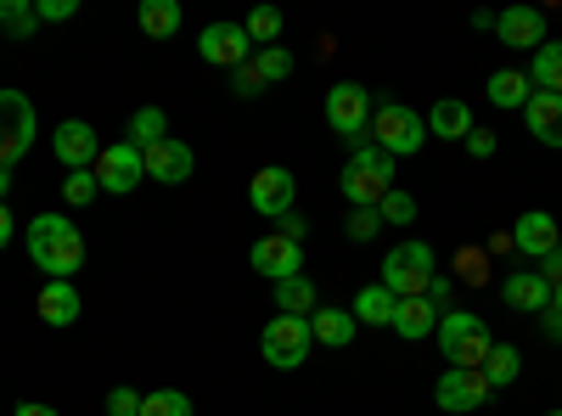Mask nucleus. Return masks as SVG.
<instances>
[{"instance_id":"23","label":"nucleus","mask_w":562,"mask_h":416,"mask_svg":"<svg viewBox=\"0 0 562 416\" xmlns=\"http://www.w3.org/2000/svg\"><path fill=\"white\" fill-rule=\"evenodd\" d=\"M394 310H400V299H394L383 282L360 288V293H355V304H349V315L360 321V327H394Z\"/></svg>"},{"instance_id":"16","label":"nucleus","mask_w":562,"mask_h":416,"mask_svg":"<svg viewBox=\"0 0 562 416\" xmlns=\"http://www.w3.org/2000/svg\"><path fill=\"white\" fill-rule=\"evenodd\" d=\"M140 164H147V175H153V180H164V187H180V180H192V169H198L192 147L175 142V135H164L158 147L140 153Z\"/></svg>"},{"instance_id":"14","label":"nucleus","mask_w":562,"mask_h":416,"mask_svg":"<svg viewBox=\"0 0 562 416\" xmlns=\"http://www.w3.org/2000/svg\"><path fill=\"white\" fill-rule=\"evenodd\" d=\"M495 34H501V45H512V52H540L546 45V12L540 7H506L495 18Z\"/></svg>"},{"instance_id":"29","label":"nucleus","mask_w":562,"mask_h":416,"mask_svg":"<svg viewBox=\"0 0 562 416\" xmlns=\"http://www.w3.org/2000/svg\"><path fill=\"white\" fill-rule=\"evenodd\" d=\"M338 187H344V198H349L355 209H378V203L394 192V187H383V180H371V175H366V169H355V164L344 169V180H338Z\"/></svg>"},{"instance_id":"20","label":"nucleus","mask_w":562,"mask_h":416,"mask_svg":"<svg viewBox=\"0 0 562 416\" xmlns=\"http://www.w3.org/2000/svg\"><path fill=\"white\" fill-rule=\"evenodd\" d=\"M355 333H360V321H355L349 310L321 304V310L310 315V338H315V344H326V349H349V344H355Z\"/></svg>"},{"instance_id":"34","label":"nucleus","mask_w":562,"mask_h":416,"mask_svg":"<svg viewBox=\"0 0 562 416\" xmlns=\"http://www.w3.org/2000/svg\"><path fill=\"white\" fill-rule=\"evenodd\" d=\"M0 29H7V34H18V40H29V34L40 29V18H34V7H29V0H0Z\"/></svg>"},{"instance_id":"49","label":"nucleus","mask_w":562,"mask_h":416,"mask_svg":"<svg viewBox=\"0 0 562 416\" xmlns=\"http://www.w3.org/2000/svg\"><path fill=\"white\" fill-rule=\"evenodd\" d=\"M546 338H557V344H562V315H557V310H546Z\"/></svg>"},{"instance_id":"46","label":"nucleus","mask_w":562,"mask_h":416,"mask_svg":"<svg viewBox=\"0 0 562 416\" xmlns=\"http://www.w3.org/2000/svg\"><path fill=\"white\" fill-rule=\"evenodd\" d=\"M540 265H546V270H540V276H546V282H551V288H562V248H557L551 259H540Z\"/></svg>"},{"instance_id":"52","label":"nucleus","mask_w":562,"mask_h":416,"mask_svg":"<svg viewBox=\"0 0 562 416\" xmlns=\"http://www.w3.org/2000/svg\"><path fill=\"white\" fill-rule=\"evenodd\" d=\"M546 416H562V411H546Z\"/></svg>"},{"instance_id":"6","label":"nucleus","mask_w":562,"mask_h":416,"mask_svg":"<svg viewBox=\"0 0 562 416\" xmlns=\"http://www.w3.org/2000/svg\"><path fill=\"white\" fill-rule=\"evenodd\" d=\"M40 135V119H34V102L23 90H0V164H18Z\"/></svg>"},{"instance_id":"7","label":"nucleus","mask_w":562,"mask_h":416,"mask_svg":"<svg viewBox=\"0 0 562 416\" xmlns=\"http://www.w3.org/2000/svg\"><path fill=\"white\" fill-rule=\"evenodd\" d=\"M326 124H333L349 147H360L366 130H371V90L355 85V79L333 85V90H326Z\"/></svg>"},{"instance_id":"42","label":"nucleus","mask_w":562,"mask_h":416,"mask_svg":"<svg viewBox=\"0 0 562 416\" xmlns=\"http://www.w3.org/2000/svg\"><path fill=\"white\" fill-rule=\"evenodd\" d=\"M108 416H140V394L135 389H113L108 394Z\"/></svg>"},{"instance_id":"48","label":"nucleus","mask_w":562,"mask_h":416,"mask_svg":"<svg viewBox=\"0 0 562 416\" xmlns=\"http://www.w3.org/2000/svg\"><path fill=\"white\" fill-rule=\"evenodd\" d=\"M7 243H12V209L0 203V248H7Z\"/></svg>"},{"instance_id":"8","label":"nucleus","mask_w":562,"mask_h":416,"mask_svg":"<svg viewBox=\"0 0 562 416\" xmlns=\"http://www.w3.org/2000/svg\"><path fill=\"white\" fill-rule=\"evenodd\" d=\"M90 175H97V187L102 192H113V198H130L140 180H147V164H140V147H130V142H113V147H102V158L90 164Z\"/></svg>"},{"instance_id":"51","label":"nucleus","mask_w":562,"mask_h":416,"mask_svg":"<svg viewBox=\"0 0 562 416\" xmlns=\"http://www.w3.org/2000/svg\"><path fill=\"white\" fill-rule=\"evenodd\" d=\"M551 310H557V315H562V288H551Z\"/></svg>"},{"instance_id":"2","label":"nucleus","mask_w":562,"mask_h":416,"mask_svg":"<svg viewBox=\"0 0 562 416\" xmlns=\"http://www.w3.org/2000/svg\"><path fill=\"white\" fill-rule=\"evenodd\" d=\"M434 338H439V355H445L450 366H461V372H479L484 355L495 349V338H490V327H484V315H473V310H445Z\"/></svg>"},{"instance_id":"44","label":"nucleus","mask_w":562,"mask_h":416,"mask_svg":"<svg viewBox=\"0 0 562 416\" xmlns=\"http://www.w3.org/2000/svg\"><path fill=\"white\" fill-rule=\"evenodd\" d=\"M450 293H456V288L445 282V276H434V282H428V293H422V299H428V304H434V310L445 315V310H450Z\"/></svg>"},{"instance_id":"30","label":"nucleus","mask_w":562,"mask_h":416,"mask_svg":"<svg viewBox=\"0 0 562 416\" xmlns=\"http://www.w3.org/2000/svg\"><path fill=\"white\" fill-rule=\"evenodd\" d=\"M164 130H169V119H164V108H135V119H130V147H158L164 142Z\"/></svg>"},{"instance_id":"36","label":"nucleus","mask_w":562,"mask_h":416,"mask_svg":"<svg viewBox=\"0 0 562 416\" xmlns=\"http://www.w3.org/2000/svg\"><path fill=\"white\" fill-rule=\"evenodd\" d=\"M254 63H259L265 85H276V79L293 74V52H288V45H265V52H254Z\"/></svg>"},{"instance_id":"19","label":"nucleus","mask_w":562,"mask_h":416,"mask_svg":"<svg viewBox=\"0 0 562 416\" xmlns=\"http://www.w3.org/2000/svg\"><path fill=\"white\" fill-rule=\"evenodd\" d=\"M34 310H40L45 327H74L79 310H85V299H79V288H74V282H45Z\"/></svg>"},{"instance_id":"22","label":"nucleus","mask_w":562,"mask_h":416,"mask_svg":"<svg viewBox=\"0 0 562 416\" xmlns=\"http://www.w3.org/2000/svg\"><path fill=\"white\" fill-rule=\"evenodd\" d=\"M479 124H473V108L467 102H456V97H445V102H434V113H428V135H439V142H467Z\"/></svg>"},{"instance_id":"47","label":"nucleus","mask_w":562,"mask_h":416,"mask_svg":"<svg viewBox=\"0 0 562 416\" xmlns=\"http://www.w3.org/2000/svg\"><path fill=\"white\" fill-rule=\"evenodd\" d=\"M12 416H57V405H34V400H29V405H18Z\"/></svg>"},{"instance_id":"43","label":"nucleus","mask_w":562,"mask_h":416,"mask_svg":"<svg viewBox=\"0 0 562 416\" xmlns=\"http://www.w3.org/2000/svg\"><path fill=\"white\" fill-rule=\"evenodd\" d=\"M276 225H281V237H288V243H299V248H304V237H310V220H304L299 209H293V214H281Z\"/></svg>"},{"instance_id":"33","label":"nucleus","mask_w":562,"mask_h":416,"mask_svg":"<svg viewBox=\"0 0 562 416\" xmlns=\"http://www.w3.org/2000/svg\"><path fill=\"white\" fill-rule=\"evenodd\" d=\"M140 416H192V394H180V389L140 394Z\"/></svg>"},{"instance_id":"41","label":"nucleus","mask_w":562,"mask_h":416,"mask_svg":"<svg viewBox=\"0 0 562 416\" xmlns=\"http://www.w3.org/2000/svg\"><path fill=\"white\" fill-rule=\"evenodd\" d=\"M79 12V0H34V18L40 23H68Z\"/></svg>"},{"instance_id":"50","label":"nucleus","mask_w":562,"mask_h":416,"mask_svg":"<svg viewBox=\"0 0 562 416\" xmlns=\"http://www.w3.org/2000/svg\"><path fill=\"white\" fill-rule=\"evenodd\" d=\"M7 192H12V169L0 164V203H7Z\"/></svg>"},{"instance_id":"4","label":"nucleus","mask_w":562,"mask_h":416,"mask_svg":"<svg viewBox=\"0 0 562 416\" xmlns=\"http://www.w3.org/2000/svg\"><path fill=\"white\" fill-rule=\"evenodd\" d=\"M371 142H378L389 158H411L422 142H428V119H422L416 108H405V102H383L378 113H371Z\"/></svg>"},{"instance_id":"32","label":"nucleus","mask_w":562,"mask_h":416,"mask_svg":"<svg viewBox=\"0 0 562 416\" xmlns=\"http://www.w3.org/2000/svg\"><path fill=\"white\" fill-rule=\"evenodd\" d=\"M349 164H355V169H366L371 180H383V187H394V158H389V153H383L378 142H360Z\"/></svg>"},{"instance_id":"1","label":"nucleus","mask_w":562,"mask_h":416,"mask_svg":"<svg viewBox=\"0 0 562 416\" xmlns=\"http://www.w3.org/2000/svg\"><path fill=\"white\" fill-rule=\"evenodd\" d=\"M29 259L52 276V282H68V276L85 265V237L68 214H34L29 220Z\"/></svg>"},{"instance_id":"35","label":"nucleus","mask_w":562,"mask_h":416,"mask_svg":"<svg viewBox=\"0 0 562 416\" xmlns=\"http://www.w3.org/2000/svg\"><path fill=\"white\" fill-rule=\"evenodd\" d=\"M63 198H68L74 209H85V203H97V198H102V187H97V175H90V169H68V180H63Z\"/></svg>"},{"instance_id":"28","label":"nucleus","mask_w":562,"mask_h":416,"mask_svg":"<svg viewBox=\"0 0 562 416\" xmlns=\"http://www.w3.org/2000/svg\"><path fill=\"white\" fill-rule=\"evenodd\" d=\"M479 372H484V383H490V389H506V383H518V372H524V355L512 349V344H495V349L484 355Z\"/></svg>"},{"instance_id":"12","label":"nucleus","mask_w":562,"mask_h":416,"mask_svg":"<svg viewBox=\"0 0 562 416\" xmlns=\"http://www.w3.org/2000/svg\"><path fill=\"white\" fill-rule=\"evenodd\" d=\"M434 400H439V411L461 416V411H479L490 400V383H484V372H461V366H450V372L434 383Z\"/></svg>"},{"instance_id":"25","label":"nucleus","mask_w":562,"mask_h":416,"mask_svg":"<svg viewBox=\"0 0 562 416\" xmlns=\"http://www.w3.org/2000/svg\"><path fill=\"white\" fill-rule=\"evenodd\" d=\"M529 85H535V90H551V97H562V40H546L540 52H535Z\"/></svg>"},{"instance_id":"40","label":"nucleus","mask_w":562,"mask_h":416,"mask_svg":"<svg viewBox=\"0 0 562 416\" xmlns=\"http://www.w3.org/2000/svg\"><path fill=\"white\" fill-rule=\"evenodd\" d=\"M378 231H383V214H378V209H355V214H349V237H355V243H371Z\"/></svg>"},{"instance_id":"18","label":"nucleus","mask_w":562,"mask_h":416,"mask_svg":"<svg viewBox=\"0 0 562 416\" xmlns=\"http://www.w3.org/2000/svg\"><path fill=\"white\" fill-rule=\"evenodd\" d=\"M524 119H529V135H535L540 147H557V153H562V97H551V90H535L529 108H524Z\"/></svg>"},{"instance_id":"27","label":"nucleus","mask_w":562,"mask_h":416,"mask_svg":"<svg viewBox=\"0 0 562 416\" xmlns=\"http://www.w3.org/2000/svg\"><path fill=\"white\" fill-rule=\"evenodd\" d=\"M135 23L147 29L153 40H169V34H180V0H140Z\"/></svg>"},{"instance_id":"37","label":"nucleus","mask_w":562,"mask_h":416,"mask_svg":"<svg viewBox=\"0 0 562 416\" xmlns=\"http://www.w3.org/2000/svg\"><path fill=\"white\" fill-rule=\"evenodd\" d=\"M378 214H383V231H389V225H411V220H416V198L394 187V192L378 203Z\"/></svg>"},{"instance_id":"10","label":"nucleus","mask_w":562,"mask_h":416,"mask_svg":"<svg viewBox=\"0 0 562 416\" xmlns=\"http://www.w3.org/2000/svg\"><path fill=\"white\" fill-rule=\"evenodd\" d=\"M198 57L214 63V68H243V63L254 57V40H248L243 23H209V29L198 34Z\"/></svg>"},{"instance_id":"31","label":"nucleus","mask_w":562,"mask_h":416,"mask_svg":"<svg viewBox=\"0 0 562 416\" xmlns=\"http://www.w3.org/2000/svg\"><path fill=\"white\" fill-rule=\"evenodd\" d=\"M243 29H248V40H254V52H265V45H281V12H276V7H254Z\"/></svg>"},{"instance_id":"39","label":"nucleus","mask_w":562,"mask_h":416,"mask_svg":"<svg viewBox=\"0 0 562 416\" xmlns=\"http://www.w3.org/2000/svg\"><path fill=\"white\" fill-rule=\"evenodd\" d=\"M231 90H237V97H259V90H265V74H259L254 57H248L243 68H231Z\"/></svg>"},{"instance_id":"26","label":"nucleus","mask_w":562,"mask_h":416,"mask_svg":"<svg viewBox=\"0 0 562 416\" xmlns=\"http://www.w3.org/2000/svg\"><path fill=\"white\" fill-rule=\"evenodd\" d=\"M529 97H535L529 74H518V68L490 74V102H495V108H529Z\"/></svg>"},{"instance_id":"38","label":"nucleus","mask_w":562,"mask_h":416,"mask_svg":"<svg viewBox=\"0 0 562 416\" xmlns=\"http://www.w3.org/2000/svg\"><path fill=\"white\" fill-rule=\"evenodd\" d=\"M456 270H461V282H473V288L490 282V259H484L479 248H461V254H456Z\"/></svg>"},{"instance_id":"5","label":"nucleus","mask_w":562,"mask_h":416,"mask_svg":"<svg viewBox=\"0 0 562 416\" xmlns=\"http://www.w3.org/2000/svg\"><path fill=\"white\" fill-rule=\"evenodd\" d=\"M428 282H434V248L428 243H400V248H389V259H383V288L394 293V299H422L428 293Z\"/></svg>"},{"instance_id":"11","label":"nucleus","mask_w":562,"mask_h":416,"mask_svg":"<svg viewBox=\"0 0 562 416\" xmlns=\"http://www.w3.org/2000/svg\"><path fill=\"white\" fill-rule=\"evenodd\" d=\"M293 198H299V180L281 169V164H265V169L254 175V187H248V203H254L265 220L293 214Z\"/></svg>"},{"instance_id":"3","label":"nucleus","mask_w":562,"mask_h":416,"mask_svg":"<svg viewBox=\"0 0 562 416\" xmlns=\"http://www.w3.org/2000/svg\"><path fill=\"white\" fill-rule=\"evenodd\" d=\"M315 338H310V315H270L259 333V355L276 366V372H299L310 360Z\"/></svg>"},{"instance_id":"9","label":"nucleus","mask_w":562,"mask_h":416,"mask_svg":"<svg viewBox=\"0 0 562 416\" xmlns=\"http://www.w3.org/2000/svg\"><path fill=\"white\" fill-rule=\"evenodd\" d=\"M248 265L276 288V282H288V276H304V248L288 243L281 231H270V237H259V243L248 248Z\"/></svg>"},{"instance_id":"17","label":"nucleus","mask_w":562,"mask_h":416,"mask_svg":"<svg viewBox=\"0 0 562 416\" xmlns=\"http://www.w3.org/2000/svg\"><path fill=\"white\" fill-rule=\"evenodd\" d=\"M501 299H506L512 310H524V315H546V310H551V282H546L540 270H518V276H506Z\"/></svg>"},{"instance_id":"21","label":"nucleus","mask_w":562,"mask_h":416,"mask_svg":"<svg viewBox=\"0 0 562 416\" xmlns=\"http://www.w3.org/2000/svg\"><path fill=\"white\" fill-rule=\"evenodd\" d=\"M394 333H400L405 344L434 338V333H439V310H434L428 299H400V310H394Z\"/></svg>"},{"instance_id":"24","label":"nucleus","mask_w":562,"mask_h":416,"mask_svg":"<svg viewBox=\"0 0 562 416\" xmlns=\"http://www.w3.org/2000/svg\"><path fill=\"white\" fill-rule=\"evenodd\" d=\"M321 299H315V282L310 276H288V282H276V315H315Z\"/></svg>"},{"instance_id":"45","label":"nucleus","mask_w":562,"mask_h":416,"mask_svg":"<svg viewBox=\"0 0 562 416\" xmlns=\"http://www.w3.org/2000/svg\"><path fill=\"white\" fill-rule=\"evenodd\" d=\"M467 153H473V158H495V135L490 130H473V135H467Z\"/></svg>"},{"instance_id":"15","label":"nucleus","mask_w":562,"mask_h":416,"mask_svg":"<svg viewBox=\"0 0 562 416\" xmlns=\"http://www.w3.org/2000/svg\"><path fill=\"white\" fill-rule=\"evenodd\" d=\"M512 248L529 254V259H551L562 248V231L546 209H529V214H518V225H512Z\"/></svg>"},{"instance_id":"13","label":"nucleus","mask_w":562,"mask_h":416,"mask_svg":"<svg viewBox=\"0 0 562 416\" xmlns=\"http://www.w3.org/2000/svg\"><path fill=\"white\" fill-rule=\"evenodd\" d=\"M52 147H57V164L63 169H90V164L102 158V135L90 130L85 119H68V124H57Z\"/></svg>"}]
</instances>
